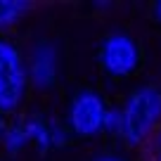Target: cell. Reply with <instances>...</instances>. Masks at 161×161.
<instances>
[{
    "label": "cell",
    "instance_id": "obj_5",
    "mask_svg": "<svg viewBox=\"0 0 161 161\" xmlns=\"http://www.w3.org/2000/svg\"><path fill=\"white\" fill-rule=\"evenodd\" d=\"M24 50L31 90L36 95L55 92L64 76V52L59 40H55L52 36H40V38H33L29 45H24Z\"/></svg>",
    "mask_w": 161,
    "mask_h": 161
},
{
    "label": "cell",
    "instance_id": "obj_8",
    "mask_svg": "<svg viewBox=\"0 0 161 161\" xmlns=\"http://www.w3.org/2000/svg\"><path fill=\"white\" fill-rule=\"evenodd\" d=\"M36 12L33 3L26 0H0V36H12L31 14Z\"/></svg>",
    "mask_w": 161,
    "mask_h": 161
},
{
    "label": "cell",
    "instance_id": "obj_12",
    "mask_svg": "<svg viewBox=\"0 0 161 161\" xmlns=\"http://www.w3.org/2000/svg\"><path fill=\"white\" fill-rule=\"evenodd\" d=\"M152 17L156 19V24H161V0L152 5Z\"/></svg>",
    "mask_w": 161,
    "mask_h": 161
},
{
    "label": "cell",
    "instance_id": "obj_4",
    "mask_svg": "<svg viewBox=\"0 0 161 161\" xmlns=\"http://www.w3.org/2000/svg\"><path fill=\"white\" fill-rule=\"evenodd\" d=\"M97 64L107 80H130L142 66V47L126 29H111L102 36L97 47Z\"/></svg>",
    "mask_w": 161,
    "mask_h": 161
},
{
    "label": "cell",
    "instance_id": "obj_7",
    "mask_svg": "<svg viewBox=\"0 0 161 161\" xmlns=\"http://www.w3.org/2000/svg\"><path fill=\"white\" fill-rule=\"evenodd\" d=\"M26 149H33L29 130H26V126H24V119H21V116H14V119L7 121L5 130L0 133V156H3V159H17V156H21Z\"/></svg>",
    "mask_w": 161,
    "mask_h": 161
},
{
    "label": "cell",
    "instance_id": "obj_14",
    "mask_svg": "<svg viewBox=\"0 0 161 161\" xmlns=\"http://www.w3.org/2000/svg\"><path fill=\"white\" fill-rule=\"evenodd\" d=\"M111 3H92V10H111Z\"/></svg>",
    "mask_w": 161,
    "mask_h": 161
},
{
    "label": "cell",
    "instance_id": "obj_15",
    "mask_svg": "<svg viewBox=\"0 0 161 161\" xmlns=\"http://www.w3.org/2000/svg\"><path fill=\"white\" fill-rule=\"evenodd\" d=\"M0 161H7V159H3V156H0Z\"/></svg>",
    "mask_w": 161,
    "mask_h": 161
},
{
    "label": "cell",
    "instance_id": "obj_3",
    "mask_svg": "<svg viewBox=\"0 0 161 161\" xmlns=\"http://www.w3.org/2000/svg\"><path fill=\"white\" fill-rule=\"evenodd\" d=\"M111 102L100 88L80 86L66 97L62 119L74 140H97L104 137V121Z\"/></svg>",
    "mask_w": 161,
    "mask_h": 161
},
{
    "label": "cell",
    "instance_id": "obj_6",
    "mask_svg": "<svg viewBox=\"0 0 161 161\" xmlns=\"http://www.w3.org/2000/svg\"><path fill=\"white\" fill-rule=\"evenodd\" d=\"M21 119H24V126L29 130L31 145H33V149L40 156L57 152L55 149V133H52V114L45 116L40 111H24Z\"/></svg>",
    "mask_w": 161,
    "mask_h": 161
},
{
    "label": "cell",
    "instance_id": "obj_1",
    "mask_svg": "<svg viewBox=\"0 0 161 161\" xmlns=\"http://www.w3.org/2000/svg\"><path fill=\"white\" fill-rule=\"evenodd\" d=\"M123 133L119 147L126 152H145L161 130V83H137L119 102Z\"/></svg>",
    "mask_w": 161,
    "mask_h": 161
},
{
    "label": "cell",
    "instance_id": "obj_13",
    "mask_svg": "<svg viewBox=\"0 0 161 161\" xmlns=\"http://www.w3.org/2000/svg\"><path fill=\"white\" fill-rule=\"evenodd\" d=\"M7 121H10V116L3 111V107H0V133L5 130V126H7Z\"/></svg>",
    "mask_w": 161,
    "mask_h": 161
},
{
    "label": "cell",
    "instance_id": "obj_10",
    "mask_svg": "<svg viewBox=\"0 0 161 161\" xmlns=\"http://www.w3.org/2000/svg\"><path fill=\"white\" fill-rule=\"evenodd\" d=\"M88 161H135V159H133L126 149H121V147L116 149V147H111V149H100V152H95Z\"/></svg>",
    "mask_w": 161,
    "mask_h": 161
},
{
    "label": "cell",
    "instance_id": "obj_11",
    "mask_svg": "<svg viewBox=\"0 0 161 161\" xmlns=\"http://www.w3.org/2000/svg\"><path fill=\"white\" fill-rule=\"evenodd\" d=\"M145 159L147 161H161V130L154 135V140H152L149 147L145 149Z\"/></svg>",
    "mask_w": 161,
    "mask_h": 161
},
{
    "label": "cell",
    "instance_id": "obj_2",
    "mask_svg": "<svg viewBox=\"0 0 161 161\" xmlns=\"http://www.w3.org/2000/svg\"><path fill=\"white\" fill-rule=\"evenodd\" d=\"M26 50L17 38L0 36V107L10 119L21 116L31 100Z\"/></svg>",
    "mask_w": 161,
    "mask_h": 161
},
{
    "label": "cell",
    "instance_id": "obj_9",
    "mask_svg": "<svg viewBox=\"0 0 161 161\" xmlns=\"http://www.w3.org/2000/svg\"><path fill=\"white\" fill-rule=\"evenodd\" d=\"M121 133H123V116H121V107H119V102H111L109 111H107V121H104V137L119 145Z\"/></svg>",
    "mask_w": 161,
    "mask_h": 161
}]
</instances>
